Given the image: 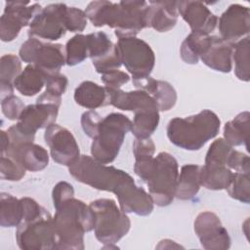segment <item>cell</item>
Listing matches in <instances>:
<instances>
[{
	"label": "cell",
	"instance_id": "6da1fadb",
	"mask_svg": "<svg viewBox=\"0 0 250 250\" xmlns=\"http://www.w3.org/2000/svg\"><path fill=\"white\" fill-rule=\"evenodd\" d=\"M69 174L77 181L93 188L113 192L119 207L126 214L147 216L153 211V200L143 188L137 187L127 172L103 164L92 156L81 155L68 167Z\"/></svg>",
	"mask_w": 250,
	"mask_h": 250
},
{
	"label": "cell",
	"instance_id": "7a4b0ae2",
	"mask_svg": "<svg viewBox=\"0 0 250 250\" xmlns=\"http://www.w3.org/2000/svg\"><path fill=\"white\" fill-rule=\"evenodd\" d=\"M146 1H92L85 9L87 19L96 27L107 25L114 29L118 38L136 37L146 27Z\"/></svg>",
	"mask_w": 250,
	"mask_h": 250
},
{
	"label": "cell",
	"instance_id": "3957f363",
	"mask_svg": "<svg viewBox=\"0 0 250 250\" xmlns=\"http://www.w3.org/2000/svg\"><path fill=\"white\" fill-rule=\"evenodd\" d=\"M54 207L56 249L83 250L85 232L94 229V214L90 206L72 196Z\"/></svg>",
	"mask_w": 250,
	"mask_h": 250
},
{
	"label": "cell",
	"instance_id": "277c9868",
	"mask_svg": "<svg viewBox=\"0 0 250 250\" xmlns=\"http://www.w3.org/2000/svg\"><path fill=\"white\" fill-rule=\"evenodd\" d=\"M221 127L218 115L210 109L188 117H175L167 125L169 141L186 150H198L208 141L215 138Z\"/></svg>",
	"mask_w": 250,
	"mask_h": 250
},
{
	"label": "cell",
	"instance_id": "5b68a950",
	"mask_svg": "<svg viewBox=\"0 0 250 250\" xmlns=\"http://www.w3.org/2000/svg\"><path fill=\"white\" fill-rule=\"evenodd\" d=\"M178 176V161L172 154L161 151L153 157L143 182L146 184L148 193L154 204L159 207H165L172 203L175 198Z\"/></svg>",
	"mask_w": 250,
	"mask_h": 250
},
{
	"label": "cell",
	"instance_id": "8992f818",
	"mask_svg": "<svg viewBox=\"0 0 250 250\" xmlns=\"http://www.w3.org/2000/svg\"><path fill=\"white\" fill-rule=\"evenodd\" d=\"M131 127L132 121L122 113L111 112L103 117L98 135L91 145L92 157L103 164L114 161Z\"/></svg>",
	"mask_w": 250,
	"mask_h": 250
},
{
	"label": "cell",
	"instance_id": "52a82bcc",
	"mask_svg": "<svg viewBox=\"0 0 250 250\" xmlns=\"http://www.w3.org/2000/svg\"><path fill=\"white\" fill-rule=\"evenodd\" d=\"M94 214V232L104 244H115L130 230L131 221L127 214L110 198H99L89 204Z\"/></svg>",
	"mask_w": 250,
	"mask_h": 250
},
{
	"label": "cell",
	"instance_id": "ba28073f",
	"mask_svg": "<svg viewBox=\"0 0 250 250\" xmlns=\"http://www.w3.org/2000/svg\"><path fill=\"white\" fill-rule=\"evenodd\" d=\"M18 246L23 250H51L57 248L58 237L50 212L42 211L21 221L16 231Z\"/></svg>",
	"mask_w": 250,
	"mask_h": 250
},
{
	"label": "cell",
	"instance_id": "9c48e42d",
	"mask_svg": "<svg viewBox=\"0 0 250 250\" xmlns=\"http://www.w3.org/2000/svg\"><path fill=\"white\" fill-rule=\"evenodd\" d=\"M20 59L38 67L47 76L60 73L65 64L64 47L60 43H44L36 38H28L19 51Z\"/></svg>",
	"mask_w": 250,
	"mask_h": 250
},
{
	"label": "cell",
	"instance_id": "30bf717a",
	"mask_svg": "<svg viewBox=\"0 0 250 250\" xmlns=\"http://www.w3.org/2000/svg\"><path fill=\"white\" fill-rule=\"evenodd\" d=\"M116 46L121 63L133 79H141L150 75L155 64V55L146 41L137 37L118 38Z\"/></svg>",
	"mask_w": 250,
	"mask_h": 250
},
{
	"label": "cell",
	"instance_id": "8fae6325",
	"mask_svg": "<svg viewBox=\"0 0 250 250\" xmlns=\"http://www.w3.org/2000/svg\"><path fill=\"white\" fill-rule=\"evenodd\" d=\"M67 6L64 3H53L36 14L29 24V38L55 41L64 36V14Z\"/></svg>",
	"mask_w": 250,
	"mask_h": 250
},
{
	"label": "cell",
	"instance_id": "7c38bea8",
	"mask_svg": "<svg viewBox=\"0 0 250 250\" xmlns=\"http://www.w3.org/2000/svg\"><path fill=\"white\" fill-rule=\"evenodd\" d=\"M42 10L40 4L22 1L5 3L4 13L0 18V38L3 42H11L19 35L21 29L29 25L33 18Z\"/></svg>",
	"mask_w": 250,
	"mask_h": 250
},
{
	"label": "cell",
	"instance_id": "4fadbf2b",
	"mask_svg": "<svg viewBox=\"0 0 250 250\" xmlns=\"http://www.w3.org/2000/svg\"><path fill=\"white\" fill-rule=\"evenodd\" d=\"M44 140L50 148L51 157L63 166H71L80 158L79 146L73 134L65 127L52 124L45 129Z\"/></svg>",
	"mask_w": 250,
	"mask_h": 250
},
{
	"label": "cell",
	"instance_id": "5bb4252c",
	"mask_svg": "<svg viewBox=\"0 0 250 250\" xmlns=\"http://www.w3.org/2000/svg\"><path fill=\"white\" fill-rule=\"evenodd\" d=\"M193 229L204 249L226 250L230 247L229 234L215 213L211 211L199 213L194 220Z\"/></svg>",
	"mask_w": 250,
	"mask_h": 250
},
{
	"label": "cell",
	"instance_id": "9a60e30c",
	"mask_svg": "<svg viewBox=\"0 0 250 250\" xmlns=\"http://www.w3.org/2000/svg\"><path fill=\"white\" fill-rule=\"evenodd\" d=\"M89 58L98 73H105L121 66L116 44L103 31L87 34Z\"/></svg>",
	"mask_w": 250,
	"mask_h": 250
},
{
	"label": "cell",
	"instance_id": "2e32d148",
	"mask_svg": "<svg viewBox=\"0 0 250 250\" xmlns=\"http://www.w3.org/2000/svg\"><path fill=\"white\" fill-rule=\"evenodd\" d=\"M60 106L48 104L38 103L28 104L20 115L16 128L25 137L34 141L37 130L47 128L56 122Z\"/></svg>",
	"mask_w": 250,
	"mask_h": 250
},
{
	"label": "cell",
	"instance_id": "e0dca14e",
	"mask_svg": "<svg viewBox=\"0 0 250 250\" xmlns=\"http://www.w3.org/2000/svg\"><path fill=\"white\" fill-rule=\"evenodd\" d=\"M217 24L221 38L234 45L249 34L250 10L246 6L232 4L221 15Z\"/></svg>",
	"mask_w": 250,
	"mask_h": 250
},
{
	"label": "cell",
	"instance_id": "ac0fdd59",
	"mask_svg": "<svg viewBox=\"0 0 250 250\" xmlns=\"http://www.w3.org/2000/svg\"><path fill=\"white\" fill-rule=\"evenodd\" d=\"M179 15L188 22L191 31H200L210 34L218 23V18L200 1H178Z\"/></svg>",
	"mask_w": 250,
	"mask_h": 250
},
{
	"label": "cell",
	"instance_id": "d6986e66",
	"mask_svg": "<svg viewBox=\"0 0 250 250\" xmlns=\"http://www.w3.org/2000/svg\"><path fill=\"white\" fill-rule=\"evenodd\" d=\"M4 155L12 157L26 171L30 172L41 171L49 164L48 151L43 146L36 145L33 142L10 145Z\"/></svg>",
	"mask_w": 250,
	"mask_h": 250
},
{
	"label": "cell",
	"instance_id": "ffe728a7",
	"mask_svg": "<svg viewBox=\"0 0 250 250\" xmlns=\"http://www.w3.org/2000/svg\"><path fill=\"white\" fill-rule=\"evenodd\" d=\"M178 1H149L146 10V27L158 32L171 30L178 21Z\"/></svg>",
	"mask_w": 250,
	"mask_h": 250
},
{
	"label": "cell",
	"instance_id": "44dd1931",
	"mask_svg": "<svg viewBox=\"0 0 250 250\" xmlns=\"http://www.w3.org/2000/svg\"><path fill=\"white\" fill-rule=\"evenodd\" d=\"M137 89L146 92L155 101L159 111H168L177 102V92L167 81L157 80L150 76L141 79H133Z\"/></svg>",
	"mask_w": 250,
	"mask_h": 250
},
{
	"label": "cell",
	"instance_id": "7402d4cb",
	"mask_svg": "<svg viewBox=\"0 0 250 250\" xmlns=\"http://www.w3.org/2000/svg\"><path fill=\"white\" fill-rule=\"evenodd\" d=\"M110 94V104L114 107L134 111V113L142 110H159L155 101L146 92L137 89L125 92L121 89L108 90Z\"/></svg>",
	"mask_w": 250,
	"mask_h": 250
},
{
	"label": "cell",
	"instance_id": "603a6c76",
	"mask_svg": "<svg viewBox=\"0 0 250 250\" xmlns=\"http://www.w3.org/2000/svg\"><path fill=\"white\" fill-rule=\"evenodd\" d=\"M232 46L221 37L213 35L210 46L200 60L205 65L216 71L229 73L232 69Z\"/></svg>",
	"mask_w": 250,
	"mask_h": 250
},
{
	"label": "cell",
	"instance_id": "cb8c5ba5",
	"mask_svg": "<svg viewBox=\"0 0 250 250\" xmlns=\"http://www.w3.org/2000/svg\"><path fill=\"white\" fill-rule=\"evenodd\" d=\"M74 101L78 105L94 110L110 104V94L106 87L87 80L75 88Z\"/></svg>",
	"mask_w": 250,
	"mask_h": 250
},
{
	"label": "cell",
	"instance_id": "d4e9b609",
	"mask_svg": "<svg viewBox=\"0 0 250 250\" xmlns=\"http://www.w3.org/2000/svg\"><path fill=\"white\" fill-rule=\"evenodd\" d=\"M200 168L201 166L196 164H186L182 166L176 184V198L180 200H189L197 194L201 187Z\"/></svg>",
	"mask_w": 250,
	"mask_h": 250
},
{
	"label": "cell",
	"instance_id": "484cf974",
	"mask_svg": "<svg viewBox=\"0 0 250 250\" xmlns=\"http://www.w3.org/2000/svg\"><path fill=\"white\" fill-rule=\"evenodd\" d=\"M211 43V35L200 31H191L182 42L180 55L188 64H196L200 57L207 51Z\"/></svg>",
	"mask_w": 250,
	"mask_h": 250
},
{
	"label": "cell",
	"instance_id": "4316f807",
	"mask_svg": "<svg viewBox=\"0 0 250 250\" xmlns=\"http://www.w3.org/2000/svg\"><path fill=\"white\" fill-rule=\"evenodd\" d=\"M233 172L226 165L204 164L200 168V185L211 190L227 189Z\"/></svg>",
	"mask_w": 250,
	"mask_h": 250
},
{
	"label": "cell",
	"instance_id": "83f0119b",
	"mask_svg": "<svg viewBox=\"0 0 250 250\" xmlns=\"http://www.w3.org/2000/svg\"><path fill=\"white\" fill-rule=\"evenodd\" d=\"M46 84V75L33 64H27L14 81V87L23 96L38 94Z\"/></svg>",
	"mask_w": 250,
	"mask_h": 250
},
{
	"label": "cell",
	"instance_id": "f1b7e54d",
	"mask_svg": "<svg viewBox=\"0 0 250 250\" xmlns=\"http://www.w3.org/2000/svg\"><path fill=\"white\" fill-rule=\"evenodd\" d=\"M250 125L249 111H243L237 114L232 120L227 122L224 127V140L231 146L244 145L248 147Z\"/></svg>",
	"mask_w": 250,
	"mask_h": 250
},
{
	"label": "cell",
	"instance_id": "f546056e",
	"mask_svg": "<svg viewBox=\"0 0 250 250\" xmlns=\"http://www.w3.org/2000/svg\"><path fill=\"white\" fill-rule=\"evenodd\" d=\"M22 205L21 198L2 192L0 194V225L3 228L18 227L22 221Z\"/></svg>",
	"mask_w": 250,
	"mask_h": 250
},
{
	"label": "cell",
	"instance_id": "4dcf8cb0",
	"mask_svg": "<svg viewBox=\"0 0 250 250\" xmlns=\"http://www.w3.org/2000/svg\"><path fill=\"white\" fill-rule=\"evenodd\" d=\"M159 124V110H142L136 112L131 132L138 139H146L155 132Z\"/></svg>",
	"mask_w": 250,
	"mask_h": 250
},
{
	"label": "cell",
	"instance_id": "1f68e13d",
	"mask_svg": "<svg viewBox=\"0 0 250 250\" xmlns=\"http://www.w3.org/2000/svg\"><path fill=\"white\" fill-rule=\"evenodd\" d=\"M232 62H234L236 77L242 81H249V36L244 37L232 46Z\"/></svg>",
	"mask_w": 250,
	"mask_h": 250
},
{
	"label": "cell",
	"instance_id": "d6a6232c",
	"mask_svg": "<svg viewBox=\"0 0 250 250\" xmlns=\"http://www.w3.org/2000/svg\"><path fill=\"white\" fill-rule=\"evenodd\" d=\"M65 64L74 66L81 63L89 57L88 36L78 33L71 37L65 44Z\"/></svg>",
	"mask_w": 250,
	"mask_h": 250
},
{
	"label": "cell",
	"instance_id": "836d02e7",
	"mask_svg": "<svg viewBox=\"0 0 250 250\" xmlns=\"http://www.w3.org/2000/svg\"><path fill=\"white\" fill-rule=\"evenodd\" d=\"M229 195L240 202H250V179L249 173L233 172L229 186L227 188Z\"/></svg>",
	"mask_w": 250,
	"mask_h": 250
},
{
	"label": "cell",
	"instance_id": "e575fe53",
	"mask_svg": "<svg viewBox=\"0 0 250 250\" xmlns=\"http://www.w3.org/2000/svg\"><path fill=\"white\" fill-rule=\"evenodd\" d=\"M22 71L21 59L14 54L3 55L0 59V82L14 85L15 79Z\"/></svg>",
	"mask_w": 250,
	"mask_h": 250
},
{
	"label": "cell",
	"instance_id": "d590c367",
	"mask_svg": "<svg viewBox=\"0 0 250 250\" xmlns=\"http://www.w3.org/2000/svg\"><path fill=\"white\" fill-rule=\"evenodd\" d=\"M232 149L233 147L223 138L215 140L207 150L204 164H220L227 166L228 158Z\"/></svg>",
	"mask_w": 250,
	"mask_h": 250
},
{
	"label": "cell",
	"instance_id": "8d00e7d4",
	"mask_svg": "<svg viewBox=\"0 0 250 250\" xmlns=\"http://www.w3.org/2000/svg\"><path fill=\"white\" fill-rule=\"evenodd\" d=\"M26 170L10 156L2 155L0 164V177L2 180L17 182L25 176Z\"/></svg>",
	"mask_w": 250,
	"mask_h": 250
},
{
	"label": "cell",
	"instance_id": "74e56055",
	"mask_svg": "<svg viewBox=\"0 0 250 250\" xmlns=\"http://www.w3.org/2000/svg\"><path fill=\"white\" fill-rule=\"evenodd\" d=\"M87 16L85 11L78 9L76 7L66 8L64 14V25L66 31L70 32H81L85 29L87 25Z\"/></svg>",
	"mask_w": 250,
	"mask_h": 250
},
{
	"label": "cell",
	"instance_id": "f35d334b",
	"mask_svg": "<svg viewBox=\"0 0 250 250\" xmlns=\"http://www.w3.org/2000/svg\"><path fill=\"white\" fill-rule=\"evenodd\" d=\"M103 117L100 115L99 112L90 109L85 111L81 115V127L84 133L91 139H95L98 135L101 122Z\"/></svg>",
	"mask_w": 250,
	"mask_h": 250
},
{
	"label": "cell",
	"instance_id": "ab89813d",
	"mask_svg": "<svg viewBox=\"0 0 250 250\" xmlns=\"http://www.w3.org/2000/svg\"><path fill=\"white\" fill-rule=\"evenodd\" d=\"M25 105L17 96L12 95L1 101L2 113L9 120H18Z\"/></svg>",
	"mask_w": 250,
	"mask_h": 250
},
{
	"label": "cell",
	"instance_id": "60d3db41",
	"mask_svg": "<svg viewBox=\"0 0 250 250\" xmlns=\"http://www.w3.org/2000/svg\"><path fill=\"white\" fill-rule=\"evenodd\" d=\"M68 80L65 75L60 73L52 74L46 77V90L45 92L53 97L61 98L67 88Z\"/></svg>",
	"mask_w": 250,
	"mask_h": 250
},
{
	"label": "cell",
	"instance_id": "b9f144b4",
	"mask_svg": "<svg viewBox=\"0 0 250 250\" xmlns=\"http://www.w3.org/2000/svg\"><path fill=\"white\" fill-rule=\"evenodd\" d=\"M101 79L104 84V87H106L108 90H117L120 89L124 84L129 82L130 76L124 71L114 69L103 73Z\"/></svg>",
	"mask_w": 250,
	"mask_h": 250
},
{
	"label": "cell",
	"instance_id": "7bdbcfd3",
	"mask_svg": "<svg viewBox=\"0 0 250 250\" xmlns=\"http://www.w3.org/2000/svg\"><path fill=\"white\" fill-rule=\"evenodd\" d=\"M227 166L230 170H234L238 173H249L250 172V160L249 156L241 151L232 149L228 161Z\"/></svg>",
	"mask_w": 250,
	"mask_h": 250
},
{
	"label": "cell",
	"instance_id": "ee69618b",
	"mask_svg": "<svg viewBox=\"0 0 250 250\" xmlns=\"http://www.w3.org/2000/svg\"><path fill=\"white\" fill-rule=\"evenodd\" d=\"M133 153L135 159L144 158V157H151L155 152V145L151 138L146 139H138L136 138L133 142Z\"/></svg>",
	"mask_w": 250,
	"mask_h": 250
},
{
	"label": "cell",
	"instance_id": "f6af8a7d",
	"mask_svg": "<svg viewBox=\"0 0 250 250\" xmlns=\"http://www.w3.org/2000/svg\"><path fill=\"white\" fill-rule=\"evenodd\" d=\"M72 196H74V188L72 185L64 181L59 182L52 190V199L54 206Z\"/></svg>",
	"mask_w": 250,
	"mask_h": 250
},
{
	"label": "cell",
	"instance_id": "bcb514c9",
	"mask_svg": "<svg viewBox=\"0 0 250 250\" xmlns=\"http://www.w3.org/2000/svg\"><path fill=\"white\" fill-rule=\"evenodd\" d=\"M14 85L6 82H0V98L1 101L7 97L14 95Z\"/></svg>",
	"mask_w": 250,
	"mask_h": 250
},
{
	"label": "cell",
	"instance_id": "7dc6e473",
	"mask_svg": "<svg viewBox=\"0 0 250 250\" xmlns=\"http://www.w3.org/2000/svg\"><path fill=\"white\" fill-rule=\"evenodd\" d=\"M1 155H4L10 146V137L7 131L1 130Z\"/></svg>",
	"mask_w": 250,
	"mask_h": 250
}]
</instances>
